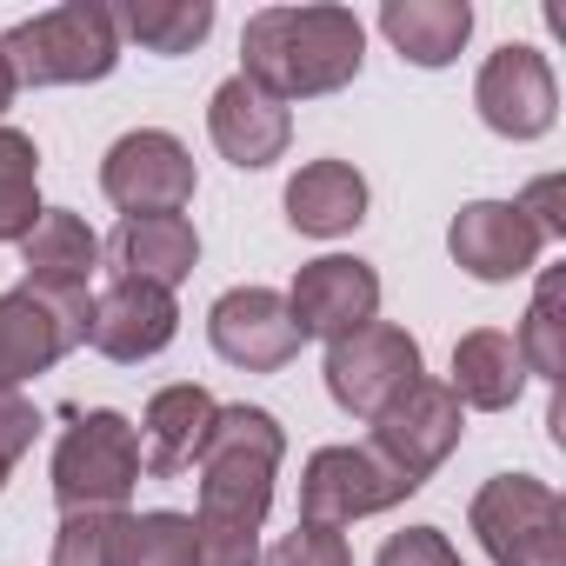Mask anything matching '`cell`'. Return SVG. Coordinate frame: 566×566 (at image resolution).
Masks as SVG:
<instances>
[{
    "label": "cell",
    "instance_id": "1",
    "mask_svg": "<svg viewBox=\"0 0 566 566\" xmlns=\"http://www.w3.org/2000/svg\"><path fill=\"white\" fill-rule=\"evenodd\" d=\"M287 433L266 407H220L213 433L193 460L200 513H193V566H260V520L273 506V473Z\"/></svg>",
    "mask_w": 566,
    "mask_h": 566
},
{
    "label": "cell",
    "instance_id": "2",
    "mask_svg": "<svg viewBox=\"0 0 566 566\" xmlns=\"http://www.w3.org/2000/svg\"><path fill=\"white\" fill-rule=\"evenodd\" d=\"M360 54L367 28L354 21V8H260L240 34V74L280 107L340 94L360 74Z\"/></svg>",
    "mask_w": 566,
    "mask_h": 566
},
{
    "label": "cell",
    "instance_id": "3",
    "mask_svg": "<svg viewBox=\"0 0 566 566\" xmlns=\"http://www.w3.org/2000/svg\"><path fill=\"white\" fill-rule=\"evenodd\" d=\"M0 61H8L14 87H81L107 81L120 61V28L114 8L101 0H67L54 14H34L0 34Z\"/></svg>",
    "mask_w": 566,
    "mask_h": 566
},
{
    "label": "cell",
    "instance_id": "4",
    "mask_svg": "<svg viewBox=\"0 0 566 566\" xmlns=\"http://www.w3.org/2000/svg\"><path fill=\"white\" fill-rule=\"evenodd\" d=\"M134 486H140V440H134L127 413H114V407L74 413V427L54 447L61 513H127Z\"/></svg>",
    "mask_w": 566,
    "mask_h": 566
},
{
    "label": "cell",
    "instance_id": "5",
    "mask_svg": "<svg viewBox=\"0 0 566 566\" xmlns=\"http://www.w3.org/2000/svg\"><path fill=\"white\" fill-rule=\"evenodd\" d=\"M467 520L493 553V566H566V500L533 473L486 480Z\"/></svg>",
    "mask_w": 566,
    "mask_h": 566
},
{
    "label": "cell",
    "instance_id": "6",
    "mask_svg": "<svg viewBox=\"0 0 566 566\" xmlns=\"http://www.w3.org/2000/svg\"><path fill=\"white\" fill-rule=\"evenodd\" d=\"M94 294H48V287H14L0 294V387H21L48 374L61 354L87 347Z\"/></svg>",
    "mask_w": 566,
    "mask_h": 566
},
{
    "label": "cell",
    "instance_id": "7",
    "mask_svg": "<svg viewBox=\"0 0 566 566\" xmlns=\"http://www.w3.org/2000/svg\"><path fill=\"white\" fill-rule=\"evenodd\" d=\"M407 493H420L407 473H394L374 447H321L301 473V526H354L367 513L400 506Z\"/></svg>",
    "mask_w": 566,
    "mask_h": 566
},
{
    "label": "cell",
    "instance_id": "8",
    "mask_svg": "<svg viewBox=\"0 0 566 566\" xmlns=\"http://www.w3.org/2000/svg\"><path fill=\"white\" fill-rule=\"evenodd\" d=\"M460 433H467V407L440 380H413L400 400H387L374 413V453L394 473H407L413 486H427L447 467V453L460 447Z\"/></svg>",
    "mask_w": 566,
    "mask_h": 566
},
{
    "label": "cell",
    "instance_id": "9",
    "mask_svg": "<svg viewBox=\"0 0 566 566\" xmlns=\"http://www.w3.org/2000/svg\"><path fill=\"white\" fill-rule=\"evenodd\" d=\"M413 380H420V347H413L407 327L374 321V327H360V334H347V340L327 347V394H334V407L354 413V420H374V413H380L387 400H400Z\"/></svg>",
    "mask_w": 566,
    "mask_h": 566
},
{
    "label": "cell",
    "instance_id": "10",
    "mask_svg": "<svg viewBox=\"0 0 566 566\" xmlns=\"http://www.w3.org/2000/svg\"><path fill=\"white\" fill-rule=\"evenodd\" d=\"M101 193L140 220V213H180L193 200V154L160 134V127H140V134H120L101 160Z\"/></svg>",
    "mask_w": 566,
    "mask_h": 566
},
{
    "label": "cell",
    "instance_id": "11",
    "mask_svg": "<svg viewBox=\"0 0 566 566\" xmlns=\"http://www.w3.org/2000/svg\"><path fill=\"white\" fill-rule=\"evenodd\" d=\"M287 314L301 327V340H347L360 327H374L380 314V273L367 260H347V253H327V260H307L294 294H287Z\"/></svg>",
    "mask_w": 566,
    "mask_h": 566
},
{
    "label": "cell",
    "instance_id": "12",
    "mask_svg": "<svg viewBox=\"0 0 566 566\" xmlns=\"http://www.w3.org/2000/svg\"><path fill=\"white\" fill-rule=\"evenodd\" d=\"M207 340L240 374H280L301 354V327H294L287 301H280L273 287H233V294H220L213 314H207Z\"/></svg>",
    "mask_w": 566,
    "mask_h": 566
},
{
    "label": "cell",
    "instance_id": "13",
    "mask_svg": "<svg viewBox=\"0 0 566 566\" xmlns=\"http://www.w3.org/2000/svg\"><path fill=\"white\" fill-rule=\"evenodd\" d=\"M473 107H480V120H486L493 134H506V140H539V134L553 127V114H559V81H553L546 54H533V48H500V54H486L480 81H473Z\"/></svg>",
    "mask_w": 566,
    "mask_h": 566
},
{
    "label": "cell",
    "instance_id": "14",
    "mask_svg": "<svg viewBox=\"0 0 566 566\" xmlns=\"http://www.w3.org/2000/svg\"><path fill=\"white\" fill-rule=\"evenodd\" d=\"M180 334V307L167 287H154V280H134L120 273L114 287L94 301V321H87V347L134 367V360H154L167 340Z\"/></svg>",
    "mask_w": 566,
    "mask_h": 566
},
{
    "label": "cell",
    "instance_id": "15",
    "mask_svg": "<svg viewBox=\"0 0 566 566\" xmlns=\"http://www.w3.org/2000/svg\"><path fill=\"white\" fill-rule=\"evenodd\" d=\"M447 247H453V260L473 280H520V273H533V260H539L546 240L533 233V220L513 200H473V207L453 213Z\"/></svg>",
    "mask_w": 566,
    "mask_h": 566
},
{
    "label": "cell",
    "instance_id": "16",
    "mask_svg": "<svg viewBox=\"0 0 566 566\" xmlns=\"http://www.w3.org/2000/svg\"><path fill=\"white\" fill-rule=\"evenodd\" d=\"M207 134H213V147L233 167H273L280 154H287V140H294V114L280 107L273 94H260L247 74H233V81L213 87Z\"/></svg>",
    "mask_w": 566,
    "mask_h": 566
},
{
    "label": "cell",
    "instance_id": "17",
    "mask_svg": "<svg viewBox=\"0 0 566 566\" xmlns=\"http://www.w3.org/2000/svg\"><path fill=\"white\" fill-rule=\"evenodd\" d=\"M21 260H28V287H48V294H87L94 273H101V240L81 213L67 207H41L34 233L21 240Z\"/></svg>",
    "mask_w": 566,
    "mask_h": 566
},
{
    "label": "cell",
    "instance_id": "18",
    "mask_svg": "<svg viewBox=\"0 0 566 566\" xmlns=\"http://www.w3.org/2000/svg\"><path fill=\"white\" fill-rule=\"evenodd\" d=\"M213 413H220V400H213L207 387H160V394L147 400V420H140V433H147L140 467H147L154 480L187 473V467L200 460L207 433H213Z\"/></svg>",
    "mask_w": 566,
    "mask_h": 566
},
{
    "label": "cell",
    "instance_id": "19",
    "mask_svg": "<svg viewBox=\"0 0 566 566\" xmlns=\"http://www.w3.org/2000/svg\"><path fill=\"white\" fill-rule=\"evenodd\" d=\"M287 220L314 240H340L367 220V180L347 160H307L287 180Z\"/></svg>",
    "mask_w": 566,
    "mask_h": 566
},
{
    "label": "cell",
    "instance_id": "20",
    "mask_svg": "<svg viewBox=\"0 0 566 566\" xmlns=\"http://www.w3.org/2000/svg\"><path fill=\"white\" fill-rule=\"evenodd\" d=\"M114 260L134 273V280H154V287H180V280L193 273V260H200V233H193V220H180V213H140V220H120L114 227Z\"/></svg>",
    "mask_w": 566,
    "mask_h": 566
},
{
    "label": "cell",
    "instance_id": "21",
    "mask_svg": "<svg viewBox=\"0 0 566 566\" xmlns=\"http://www.w3.org/2000/svg\"><path fill=\"white\" fill-rule=\"evenodd\" d=\"M380 34L400 48V61L447 67V61H460V48L473 34V8H467V0H387V8H380Z\"/></svg>",
    "mask_w": 566,
    "mask_h": 566
},
{
    "label": "cell",
    "instance_id": "22",
    "mask_svg": "<svg viewBox=\"0 0 566 566\" xmlns=\"http://www.w3.org/2000/svg\"><path fill=\"white\" fill-rule=\"evenodd\" d=\"M526 387V360L513 347V334L500 327H473L460 334L453 347V400L460 407H480V413H506Z\"/></svg>",
    "mask_w": 566,
    "mask_h": 566
},
{
    "label": "cell",
    "instance_id": "23",
    "mask_svg": "<svg viewBox=\"0 0 566 566\" xmlns=\"http://www.w3.org/2000/svg\"><path fill=\"white\" fill-rule=\"evenodd\" d=\"M114 28H127L147 54H193L213 34V8L207 0H127L114 14Z\"/></svg>",
    "mask_w": 566,
    "mask_h": 566
},
{
    "label": "cell",
    "instance_id": "24",
    "mask_svg": "<svg viewBox=\"0 0 566 566\" xmlns=\"http://www.w3.org/2000/svg\"><path fill=\"white\" fill-rule=\"evenodd\" d=\"M107 566H193V520L187 513H120Z\"/></svg>",
    "mask_w": 566,
    "mask_h": 566
},
{
    "label": "cell",
    "instance_id": "25",
    "mask_svg": "<svg viewBox=\"0 0 566 566\" xmlns=\"http://www.w3.org/2000/svg\"><path fill=\"white\" fill-rule=\"evenodd\" d=\"M41 147L14 127H0V240H28L41 220Z\"/></svg>",
    "mask_w": 566,
    "mask_h": 566
},
{
    "label": "cell",
    "instance_id": "26",
    "mask_svg": "<svg viewBox=\"0 0 566 566\" xmlns=\"http://www.w3.org/2000/svg\"><path fill=\"white\" fill-rule=\"evenodd\" d=\"M520 360H526V374H539V380H559V367H566V340H559V273H546L539 280V294H533V307H526V327H520Z\"/></svg>",
    "mask_w": 566,
    "mask_h": 566
},
{
    "label": "cell",
    "instance_id": "27",
    "mask_svg": "<svg viewBox=\"0 0 566 566\" xmlns=\"http://www.w3.org/2000/svg\"><path fill=\"white\" fill-rule=\"evenodd\" d=\"M120 513H67L54 533V566H107Z\"/></svg>",
    "mask_w": 566,
    "mask_h": 566
},
{
    "label": "cell",
    "instance_id": "28",
    "mask_svg": "<svg viewBox=\"0 0 566 566\" xmlns=\"http://www.w3.org/2000/svg\"><path fill=\"white\" fill-rule=\"evenodd\" d=\"M266 566H354V553H347V533L334 526H294L266 553Z\"/></svg>",
    "mask_w": 566,
    "mask_h": 566
},
{
    "label": "cell",
    "instance_id": "29",
    "mask_svg": "<svg viewBox=\"0 0 566 566\" xmlns=\"http://www.w3.org/2000/svg\"><path fill=\"white\" fill-rule=\"evenodd\" d=\"M34 433H41L34 400H28L21 387H0V486H8V473H14V467H21V453L34 447Z\"/></svg>",
    "mask_w": 566,
    "mask_h": 566
},
{
    "label": "cell",
    "instance_id": "30",
    "mask_svg": "<svg viewBox=\"0 0 566 566\" xmlns=\"http://www.w3.org/2000/svg\"><path fill=\"white\" fill-rule=\"evenodd\" d=\"M374 566H467V559L453 553V539H447L440 526H407V533H394V539L380 546Z\"/></svg>",
    "mask_w": 566,
    "mask_h": 566
},
{
    "label": "cell",
    "instance_id": "31",
    "mask_svg": "<svg viewBox=\"0 0 566 566\" xmlns=\"http://www.w3.org/2000/svg\"><path fill=\"white\" fill-rule=\"evenodd\" d=\"M513 207L533 220V233H539V240H559V233H566V213H559V180H553V174H546V180H533Z\"/></svg>",
    "mask_w": 566,
    "mask_h": 566
},
{
    "label": "cell",
    "instance_id": "32",
    "mask_svg": "<svg viewBox=\"0 0 566 566\" xmlns=\"http://www.w3.org/2000/svg\"><path fill=\"white\" fill-rule=\"evenodd\" d=\"M14 94H21V87H14V74H8V61H0V114H8V107H14Z\"/></svg>",
    "mask_w": 566,
    "mask_h": 566
}]
</instances>
